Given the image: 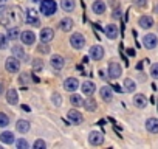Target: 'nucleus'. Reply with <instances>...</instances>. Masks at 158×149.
<instances>
[{"label":"nucleus","mask_w":158,"mask_h":149,"mask_svg":"<svg viewBox=\"0 0 158 149\" xmlns=\"http://www.w3.org/2000/svg\"><path fill=\"white\" fill-rule=\"evenodd\" d=\"M2 87H3V86H2V83H0V93H2V92H3V89H2Z\"/></svg>","instance_id":"45"},{"label":"nucleus","mask_w":158,"mask_h":149,"mask_svg":"<svg viewBox=\"0 0 158 149\" xmlns=\"http://www.w3.org/2000/svg\"><path fill=\"white\" fill-rule=\"evenodd\" d=\"M53 37H54V31L51 30V28H42V31H40V42H51L53 40Z\"/></svg>","instance_id":"14"},{"label":"nucleus","mask_w":158,"mask_h":149,"mask_svg":"<svg viewBox=\"0 0 158 149\" xmlns=\"http://www.w3.org/2000/svg\"><path fill=\"white\" fill-rule=\"evenodd\" d=\"M73 20L70 19V17H65V19H62L60 22H59V28L62 30V31H70L71 28H73Z\"/></svg>","instance_id":"22"},{"label":"nucleus","mask_w":158,"mask_h":149,"mask_svg":"<svg viewBox=\"0 0 158 149\" xmlns=\"http://www.w3.org/2000/svg\"><path fill=\"white\" fill-rule=\"evenodd\" d=\"M81 89H82V93H84V95L90 96V95H93V93H95V90H96V86H95L92 81H85V83L81 86Z\"/></svg>","instance_id":"16"},{"label":"nucleus","mask_w":158,"mask_h":149,"mask_svg":"<svg viewBox=\"0 0 158 149\" xmlns=\"http://www.w3.org/2000/svg\"><path fill=\"white\" fill-rule=\"evenodd\" d=\"M74 6H76V3H74V0H60V8L64 10V11H73L74 10Z\"/></svg>","instance_id":"26"},{"label":"nucleus","mask_w":158,"mask_h":149,"mask_svg":"<svg viewBox=\"0 0 158 149\" xmlns=\"http://www.w3.org/2000/svg\"><path fill=\"white\" fill-rule=\"evenodd\" d=\"M127 53H129L130 56H133V54H135V50H133V48H129V51H127Z\"/></svg>","instance_id":"43"},{"label":"nucleus","mask_w":158,"mask_h":149,"mask_svg":"<svg viewBox=\"0 0 158 149\" xmlns=\"http://www.w3.org/2000/svg\"><path fill=\"white\" fill-rule=\"evenodd\" d=\"M113 90H116V92H121V86L115 84V86H113Z\"/></svg>","instance_id":"42"},{"label":"nucleus","mask_w":158,"mask_h":149,"mask_svg":"<svg viewBox=\"0 0 158 149\" xmlns=\"http://www.w3.org/2000/svg\"><path fill=\"white\" fill-rule=\"evenodd\" d=\"M56 2L54 0H42L40 2V13L44 14V16H53L54 13H56Z\"/></svg>","instance_id":"2"},{"label":"nucleus","mask_w":158,"mask_h":149,"mask_svg":"<svg viewBox=\"0 0 158 149\" xmlns=\"http://www.w3.org/2000/svg\"><path fill=\"white\" fill-rule=\"evenodd\" d=\"M22 22V16L19 8L14 6H8V8H2L0 10V25L5 28H14L19 27V23Z\"/></svg>","instance_id":"1"},{"label":"nucleus","mask_w":158,"mask_h":149,"mask_svg":"<svg viewBox=\"0 0 158 149\" xmlns=\"http://www.w3.org/2000/svg\"><path fill=\"white\" fill-rule=\"evenodd\" d=\"M17 37H20V31H19V28H17V27H14V28H8V39L14 40V39H17Z\"/></svg>","instance_id":"30"},{"label":"nucleus","mask_w":158,"mask_h":149,"mask_svg":"<svg viewBox=\"0 0 158 149\" xmlns=\"http://www.w3.org/2000/svg\"><path fill=\"white\" fill-rule=\"evenodd\" d=\"M6 101H8L11 106L17 104V101H19V95H17V90H16V89H10V90L6 92Z\"/></svg>","instance_id":"19"},{"label":"nucleus","mask_w":158,"mask_h":149,"mask_svg":"<svg viewBox=\"0 0 158 149\" xmlns=\"http://www.w3.org/2000/svg\"><path fill=\"white\" fill-rule=\"evenodd\" d=\"M25 22L33 25V27H39L40 25V20H39V16H37V11L33 10V8H28L27 10V16H25Z\"/></svg>","instance_id":"5"},{"label":"nucleus","mask_w":158,"mask_h":149,"mask_svg":"<svg viewBox=\"0 0 158 149\" xmlns=\"http://www.w3.org/2000/svg\"><path fill=\"white\" fill-rule=\"evenodd\" d=\"M22 109H23V110H27V112H30V107H28V106H22Z\"/></svg>","instance_id":"44"},{"label":"nucleus","mask_w":158,"mask_h":149,"mask_svg":"<svg viewBox=\"0 0 158 149\" xmlns=\"http://www.w3.org/2000/svg\"><path fill=\"white\" fill-rule=\"evenodd\" d=\"M5 67H6V70H8L10 73H17V71L20 70V62H19V57H16V56L8 57V59L5 61Z\"/></svg>","instance_id":"6"},{"label":"nucleus","mask_w":158,"mask_h":149,"mask_svg":"<svg viewBox=\"0 0 158 149\" xmlns=\"http://www.w3.org/2000/svg\"><path fill=\"white\" fill-rule=\"evenodd\" d=\"M51 100H53V104H54V106H60V104H62V96H60L59 93H53Z\"/></svg>","instance_id":"37"},{"label":"nucleus","mask_w":158,"mask_h":149,"mask_svg":"<svg viewBox=\"0 0 158 149\" xmlns=\"http://www.w3.org/2000/svg\"><path fill=\"white\" fill-rule=\"evenodd\" d=\"M70 103H71V106H74V107L84 106V101H82V98L79 96V95H71V96H70Z\"/></svg>","instance_id":"29"},{"label":"nucleus","mask_w":158,"mask_h":149,"mask_svg":"<svg viewBox=\"0 0 158 149\" xmlns=\"http://www.w3.org/2000/svg\"><path fill=\"white\" fill-rule=\"evenodd\" d=\"M89 141H90V144H93V146H101V144L104 143V135H102L101 132H98V130H93V132H90V135H89Z\"/></svg>","instance_id":"9"},{"label":"nucleus","mask_w":158,"mask_h":149,"mask_svg":"<svg viewBox=\"0 0 158 149\" xmlns=\"http://www.w3.org/2000/svg\"><path fill=\"white\" fill-rule=\"evenodd\" d=\"M133 104H135V107L143 109V107H146V104H147V98H146L144 95L138 93V95H135V96H133Z\"/></svg>","instance_id":"20"},{"label":"nucleus","mask_w":158,"mask_h":149,"mask_svg":"<svg viewBox=\"0 0 158 149\" xmlns=\"http://www.w3.org/2000/svg\"><path fill=\"white\" fill-rule=\"evenodd\" d=\"M0 140L5 144H13L14 143V134L13 132H2L0 134Z\"/></svg>","instance_id":"25"},{"label":"nucleus","mask_w":158,"mask_h":149,"mask_svg":"<svg viewBox=\"0 0 158 149\" xmlns=\"http://www.w3.org/2000/svg\"><path fill=\"white\" fill-rule=\"evenodd\" d=\"M67 118H68V121H70L71 124H81V123L84 121V117H82V113H81V112H77L76 109H71V110H68V113H67Z\"/></svg>","instance_id":"7"},{"label":"nucleus","mask_w":158,"mask_h":149,"mask_svg":"<svg viewBox=\"0 0 158 149\" xmlns=\"http://www.w3.org/2000/svg\"><path fill=\"white\" fill-rule=\"evenodd\" d=\"M50 64H51V67L54 68V70H60V68H64V57L60 56V54H54V56H51V61H50Z\"/></svg>","instance_id":"15"},{"label":"nucleus","mask_w":158,"mask_h":149,"mask_svg":"<svg viewBox=\"0 0 158 149\" xmlns=\"http://www.w3.org/2000/svg\"><path fill=\"white\" fill-rule=\"evenodd\" d=\"M155 13H158V5H156V6H155Z\"/></svg>","instance_id":"46"},{"label":"nucleus","mask_w":158,"mask_h":149,"mask_svg":"<svg viewBox=\"0 0 158 149\" xmlns=\"http://www.w3.org/2000/svg\"><path fill=\"white\" fill-rule=\"evenodd\" d=\"M146 129L152 134H156L158 132V120L156 118H149L146 121Z\"/></svg>","instance_id":"21"},{"label":"nucleus","mask_w":158,"mask_h":149,"mask_svg":"<svg viewBox=\"0 0 158 149\" xmlns=\"http://www.w3.org/2000/svg\"><path fill=\"white\" fill-rule=\"evenodd\" d=\"M20 40L25 45H33L34 40H36V36H34L33 31H23V33H20Z\"/></svg>","instance_id":"13"},{"label":"nucleus","mask_w":158,"mask_h":149,"mask_svg":"<svg viewBox=\"0 0 158 149\" xmlns=\"http://www.w3.org/2000/svg\"><path fill=\"white\" fill-rule=\"evenodd\" d=\"M84 107H85L87 112H95L96 107H98V104H96V101H95L93 98H89V100L84 101Z\"/></svg>","instance_id":"27"},{"label":"nucleus","mask_w":158,"mask_h":149,"mask_svg":"<svg viewBox=\"0 0 158 149\" xmlns=\"http://www.w3.org/2000/svg\"><path fill=\"white\" fill-rule=\"evenodd\" d=\"M70 45H71L73 48H76V50H81V48H84V45H85V37H84L81 33H74V34L70 37Z\"/></svg>","instance_id":"4"},{"label":"nucleus","mask_w":158,"mask_h":149,"mask_svg":"<svg viewBox=\"0 0 158 149\" xmlns=\"http://www.w3.org/2000/svg\"><path fill=\"white\" fill-rule=\"evenodd\" d=\"M2 2H5V0H0V3H2Z\"/></svg>","instance_id":"47"},{"label":"nucleus","mask_w":158,"mask_h":149,"mask_svg":"<svg viewBox=\"0 0 158 149\" xmlns=\"http://www.w3.org/2000/svg\"><path fill=\"white\" fill-rule=\"evenodd\" d=\"M92 8H93V13L95 14H104L106 13V3L102 2V0H96Z\"/></svg>","instance_id":"23"},{"label":"nucleus","mask_w":158,"mask_h":149,"mask_svg":"<svg viewBox=\"0 0 158 149\" xmlns=\"http://www.w3.org/2000/svg\"><path fill=\"white\" fill-rule=\"evenodd\" d=\"M37 51L42 53V54H48V53L51 51V48H50V45H48L47 42H42V44L37 47Z\"/></svg>","instance_id":"32"},{"label":"nucleus","mask_w":158,"mask_h":149,"mask_svg":"<svg viewBox=\"0 0 158 149\" xmlns=\"http://www.w3.org/2000/svg\"><path fill=\"white\" fill-rule=\"evenodd\" d=\"M47 147V143L44 140H36L34 141V149H45Z\"/></svg>","instance_id":"40"},{"label":"nucleus","mask_w":158,"mask_h":149,"mask_svg":"<svg viewBox=\"0 0 158 149\" xmlns=\"http://www.w3.org/2000/svg\"><path fill=\"white\" fill-rule=\"evenodd\" d=\"M13 56H16V57H19V59H25L27 57V53L23 51V48L22 47H19V45H16V47H13Z\"/></svg>","instance_id":"28"},{"label":"nucleus","mask_w":158,"mask_h":149,"mask_svg":"<svg viewBox=\"0 0 158 149\" xmlns=\"http://www.w3.org/2000/svg\"><path fill=\"white\" fill-rule=\"evenodd\" d=\"M16 127H17V130H19L20 134H27V132L30 130V121H27V120H19L17 124H16Z\"/></svg>","instance_id":"24"},{"label":"nucleus","mask_w":158,"mask_h":149,"mask_svg":"<svg viewBox=\"0 0 158 149\" xmlns=\"http://www.w3.org/2000/svg\"><path fill=\"white\" fill-rule=\"evenodd\" d=\"M156 44H158V37H156L155 34H146V36L143 37V45H144L147 50L155 48Z\"/></svg>","instance_id":"8"},{"label":"nucleus","mask_w":158,"mask_h":149,"mask_svg":"<svg viewBox=\"0 0 158 149\" xmlns=\"http://www.w3.org/2000/svg\"><path fill=\"white\" fill-rule=\"evenodd\" d=\"M124 87H126V92L132 93V92L135 90V87H136V86H135V83H133L132 79H129V78H127V79H124Z\"/></svg>","instance_id":"31"},{"label":"nucleus","mask_w":158,"mask_h":149,"mask_svg":"<svg viewBox=\"0 0 158 149\" xmlns=\"http://www.w3.org/2000/svg\"><path fill=\"white\" fill-rule=\"evenodd\" d=\"M16 144H17V147H19V149H28V147H30L28 141H27V140H23V138L17 140V143H16Z\"/></svg>","instance_id":"38"},{"label":"nucleus","mask_w":158,"mask_h":149,"mask_svg":"<svg viewBox=\"0 0 158 149\" xmlns=\"http://www.w3.org/2000/svg\"><path fill=\"white\" fill-rule=\"evenodd\" d=\"M31 2H37V0H31Z\"/></svg>","instance_id":"48"},{"label":"nucleus","mask_w":158,"mask_h":149,"mask_svg":"<svg viewBox=\"0 0 158 149\" xmlns=\"http://www.w3.org/2000/svg\"><path fill=\"white\" fill-rule=\"evenodd\" d=\"M150 76L153 79H158V64H153L152 68H150Z\"/></svg>","instance_id":"39"},{"label":"nucleus","mask_w":158,"mask_h":149,"mask_svg":"<svg viewBox=\"0 0 158 149\" xmlns=\"http://www.w3.org/2000/svg\"><path fill=\"white\" fill-rule=\"evenodd\" d=\"M113 17H115V19H118V17H121V14H119V11H118V10H116V11L113 13Z\"/></svg>","instance_id":"41"},{"label":"nucleus","mask_w":158,"mask_h":149,"mask_svg":"<svg viewBox=\"0 0 158 149\" xmlns=\"http://www.w3.org/2000/svg\"><path fill=\"white\" fill-rule=\"evenodd\" d=\"M19 81H20V84L23 86V89H27V87H28V83H30L28 73H22V74H20V78H19Z\"/></svg>","instance_id":"33"},{"label":"nucleus","mask_w":158,"mask_h":149,"mask_svg":"<svg viewBox=\"0 0 158 149\" xmlns=\"http://www.w3.org/2000/svg\"><path fill=\"white\" fill-rule=\"evenodd\" d=\"M10 124V118L8 115H5L3 112H0V127H6Z\"/></svg>","instance_id":"34"},{"label":"nucleus","mask_w":158,"mask_h":149,"mask_svg":"<svg viewBox=\"0 0 158 149\" xmlns=\"http://www.w3.org/2000/svg\"><path fill=\"white\" fill-rule=\"evenodd\" d=\"M138 25H139L141 28H144V30L152 28V27H153V19H152L150 16H143V17H139Z\"/></svg>","instance_id":"17"},{"label":"nucleus","mask_w":158,"mask_h":149,"mask_svg":"<svg viewBox=\"0 0 158 149\" xmlns=\"http://www.w3.org/2000/svg\"><path fill=\"white\" fill-rule=\"evenodd\" d=\"M90 56L95 59V61H101L104 57V48L101 45H93L90 48Z\"/></svg>","instance_id":"12"},{"label":"nucleus","mask_w":158,"mask_h":149,"mask_svg":"<svg viewBox=\"0 0 158 149\" xmlns=\"http://www.w3.org/2000/svg\"><path fill=\"white\" fill-rule=\"evenodd\" d=\"M107 71H109V76H110L112 79H118V78L121 76V73H123V68H121V65H119L118 62L110 61V62H109V67H107Z\"/></svg>","instance_id":"3"},{"label":"nucleus","mask_w":158,"mask_h":149,"mask_svg":"<svg viewBox=\"0 0 158 149\" xmlns=\"http://www.w3.org/2000/svg\"><path fill=\"white\" fill-rule=\"evenodd\" d=\"M77 87H79V81L76 78H67L64 81V89L67 92H74V90H77Z\"/></svg>","instance_id":"10"},{"label":"nucleus","mask_w":158,"mask_h":149,"mask_svg":"<svg viewBox=\"0 0 158 149\" xmlns=\"http://www.w3.org/2000/svg\"><path fill=\"white\" fill-rule=\"evenodd\" d=\"M99 95H101V98H102L106 103L112 101V100H113V87H109V86H104V87H101V90H99Z\"/></svg>","instance_id":"11"},{"label":"nucleus","mask_w":158,"mask_h":149,"mask_svg":"<svg viewBox=\"0 0 158 149\" xmlns=\"http://www.w3.org/2000/svg\"><path fill=\"white\" fill-rule=\"evenodd\" d=\"M6 45H8V36L0 34V50H5Z\"/></svg>","instance_id":"36"},{"label":"nucleus","mask_w":158,"mask_h":149,"mask_svg":"<svg viewBox=\"0 0 158 149\" xmlns=\"http://www.w3.org/2000/svg\"><path fill=\"white\" fill-rule=\"evenodd\" d=\"M33 68H34V71H40L44 68V62L40 59H34L33 61Z\"/></svg>","instance_id":"35"},{"label":"nucleus","mask_w":158,"mask_h":149,"mask_svg":"<svg viewBox=\"0 0 158 149\" xmlns=\"http://www.w3.org/2000/svg\"><path fill=\"white\" fill-rule=\"evenodd\" d=\"M104 33H106V36H107L109 39H116V37H118V28H116V25L109 23V25L106 27Z\"/></svg>","instance_id":"18"}]
</instances>
